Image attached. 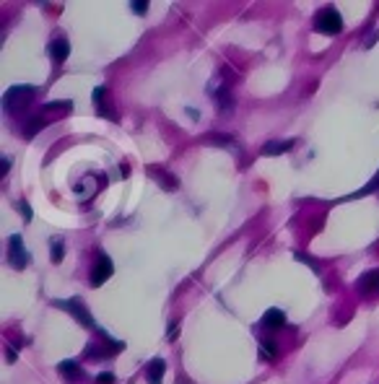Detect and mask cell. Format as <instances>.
I'll list each match as a JSON object with an SVG mask.
<instances>
[{
    "instance_id": "1",
    "label": "cell",
    "mask_w": 379,
    "mask_h": 384,
    "mask_svg": "<svg viewBox=\"0 0 379 384\" xmlns=\"http://www.w3.org/2000/svg\"><path fill=\"white\" fill-rule=\"evenodd\" d=\"M314 29L320 34H327V37H335L343 32V19H340V13L335 8H322L320 13H317V19H314Z\"/></svg>"
},
{
    "instance_id": "2",
    "label": "cell",
    "mask_w": 379,
    "mask_h": 384,
    "mask_svg": "<svg viewBox=\"0 0 379 384\" xmlns=\"http://www.w3.org/2000/svg\"><path fill=\"white\" fill-rule=\"evenodd\" d=\"M112 273H114L112 257H109L107 252H99V254H96L94 268H91V286H94V288L104 286V283H107V281L112 278Z\"/></svg>"
},
{
    "instance_id": "3",
    "label": "cell",
    "mask_w": 379,
    "mask_h": 384,
    "mask_svg": "<svg viewBox=\"0 0 379 384\" xmlns=\"http://www.w3.org/2000/svg\"><path fill=\"white\" fill-rule=\"evenodd\" d=\"M34 96V86H13V88H8L6 94H3V106L8 112H13V109H21V106Z\"/></svg>"
},
{
    "instance_id": "4",
    "label": "cell",
    "mask_w": 379,
    "mask_h": 384,
    "mask_svg": "<svg viewBox=\"0 0 379 384\" xmlns=\"http://www.w3.org/2000/svg\"><path fill=\"white\" fill-rule=\"evenodd\" d=\"M8 263L16 270H24L29 265V249H26V244L19 234H13L8 239Z\"/></svg>"
},
{
    "instance_id": "5",
    "label": "cell",
    "mask_w": 379,
    "mask_h": 384,
    "mask_svg": "<svg viewBox=\"0 0 379 384\" xmlns=\"http://www.w3.org/2000/svg\"><path fill=\"white\" fill-rule=\"evenodd\" d=\"M52 306H57V309H65V312H70L75 319L81 322V325H86V327H91V330H94V319H91V312L86 309V306H83L78 299H70V301H52Z\"/></svg>"
},
{
    "instance_id": "6",
    "label": "cell",
    "mask_w": 379,
    "mask_h": 384,
    "mask_svg": "<svg viewBox=\"0 0 379 384\" xmlns=\"http://www.w3.org/2000/svg\"><path fill=\"white\" fill-rule=\"evenodd\" d=\"M356 286H358L361 294H366V296L379 294V270H369V273H363Z\"/></svg>"
},
{
    "instance_id": "7",
    "label": "cell",
    "mask_w": 379,
    "mask_h": 384,
    "mask_svg": "<svg viewBox=\"0 0 379 384\" xmlns=\"http://www.w3.org/2000/svg\"><path fill=\"white\" fill-rule=\"evenodd\" d=\"M50 55H52V60L55 63H63V60L70 55V42L63 37V39H55L52 44H50Z\"/></svg>"
},
{
    "instance_id": "8",
    "label": "cell",
    "mask_w": 379,
    "mask_h": 384,
    "mask_svg": "<svg viewBox=\"0 0 379 384\" xmlns=\"http://www.w3.org/2000/svg\"><path fill=\"white\" fill-rule=\"evenodd\" d=\"M291 146H294V141H270L263 146V153L265 156H281V153L291 151Z\"/></svg>"
},
{
    "instance_id": "9",
    "label": "cell",
    "mask_w": 379,
    "mask_h": 384,
    "mask_svg": "<svg viewBox=\"0 0 379 384\" xmlns=\"http://www.w3.org/2000/svg\"><path fill=\"white\" fill-rule=\"evenodd\" d=\"M263 325H265V327H273V330H276V327H283V325H286V314H283L281 309H268V312L263 314Z\"/></svg>"
},
{
    "instance_id": "10",
    "label": "cell",
    "mask_w": 379,
    "mask_h": 384,
    "mask_svg": "<svg viewBox=\"0 0 379 384\" xmlns=\"http://www.w3.org/2000/svg\"><path fill=\"white\" fill-rule=\"evenodd\" d=\"M164 368H166L164 358H154V361H151V363H148V381H151V384H161Z\"/></svg>"
},
{
    "instance_id": "11",
    "label": "cell",
    "mask_w": 379,
    "mask_h": 384,
    "mask_svg": "<svg viewBox=\"0 0 379 384\" xmlns=\"http://www.w3.org/2000/svg\"><path fill=\"white\" fill-rule=\"evenodd\" d=\"M57 371L63 374V376H68L70 381L81 379V368H78V363H75V361H63V363L57 366Z\"/></svg>"
},
{
    "instance_id": "12",
    "label": "cell",
    "mask_w": 379,
    "mask_h": 384,
    "mask_svg": "<svg viewBox=\"0 0 379 384\" xmlns=\"http://www.w3.org/2000/svg\"><path fill=\"white\" fill-rule=\"evenodd\" d=\"M44 127H47V119H44V117H34V119H29V125H26V135L29 138H34L39 130H44Z\"/></svg>"
},
{
    "instance_id": "13",
    "label": "cell",
    "mask_w": 379,
    "mask_h": 384,
    "mask_svg": "<svg viewBox=\"0 0 379 384\" xmlns=\"http://www.w3.org/2000/svg\"><path fill=\"white\" fill-rule=\"evenodd\" d=\"M260 353H263L265 361H273V358L278 356V348H276V343H273V340H265V343L260 345Z\"/></svg>"
},
{
    "instance_id": "14",
    "label": "cell",
    "mask_w": 379,
    "mask_h": 384,
    "mask_svg": "<svg viewBox=\"0 0 379 384\" xmlns=\"http://www.w3.org/2000/svg\"><path fill=\"white\" fill-rule=\"evenodd\" d=\"M63 257H65V247H63V241H52V263H63Z\"/></svg>"
},
{
    "instance_id": "15",
    "label": "cell",
    "mask_w": 379,
    "mask_h": 384,
    "mask_svg": "<svg viewBox=\"0 0 379 384\" xmlns=\"http://www.w3.org/2000/svg\"><path fill=\"white\" fill-rule=\"evenodd\" d=\"M208 143H216V146H226V148H231L234 146V138H226V135H210L205 138Z\"/></svg>"
},
{
    "instance_id": "16",
    "label": "cell",
    "mask_w": 379,
    "mask_h": 384,
    "mask_svg": "<svg viewBox=\"0 0 379 384\" xmlns=\"http://www.w3.org/2000/svg\"><path fill=\"white\" fill-rule=\"evenodd\" d=\"M133 13H138V16H143V13L148 11V0H133Z\"/></svg>"
},
{
    "instance_id": "17",
    "label": "cell",
    "mask_w": 379,
    "mask_h": 384,
    "mask_svg": "<svg viewBox=\"0 0 379 384\" xmlns=\"http://www.w3.org/2000/svg\"><path fill=\"white\" fill-rule=\"evenodd\" d=\"M371 190H379V174H376V179H371L369 184H366V187H363L361 192H356V197H361V195H369Z\"/></svg>"
},
{
    "instance_id": "18",
    "label": "cell",
    "mask_w": 379,
    "mask_h": 384,
    "mask_svg": "<svg viewBox=\"0 0 379 384\" xmlns=\"http://www.w3.org/2000/svg\"><path fill=\"white\" fill-rule=\"evenodd\" d=\"M117 379H114V374H109V371H101L99 376H96V384H114Z\"/></svg>"
},
{
    "instance_id": "19",
    "label": "cell",
    "mask_w": 379,
    "mask_h": 384,
    "mask_svg": "<svg viewBox=\"0 0 379 384\" xmlns=\"http://www.w3.org/2000/svg\"><path fill=\"white\" fill-rule=\"evenodd\" d=\"M104 96H107V86H96V88H94V96H91V99H94V101L99 104Z\"/></svg>"
},
{
    "instance_id": "20",
    "label": "cell",
    "mask_w": 379,
    "mask_h": 384,
    "mask_svg": "<svg viewBox=\"0 0 379 384\" xmlns=\"http://www.w3.org/2000/svg\"><path fill=\"white\" fill-rule=\"evenodd\" d=\"M19 210L24 213V218H26V221H32V208H29L26 203H19Z\"/></svg>"
},
{
    "instance_id": "21",
    "label": "cell",
    "mask_w": 379,
    "mask_h": 384,
    "mask_svg": "<svg viewBox=\"0 0 379 384\" xmlns=\"http://www.w3.org/2000/svg\"><path fill=\"white\" fill-rule=\"evenodd\" d=\"M6 353H8V363H13V361H16V350H13V348H8Z\"/></svg>"
},
{
    "instance_id": "22",
    "label": "cell",
    "mask_w": 379,
    "mask_h": 384,
    "mask_svg": "<svg viewBox=\"0 0 379 384\" xmlns=\"http://www.w3.org/2000/svg\"><path fill=\"white\" fill-rule=\"evenodd\" d=\"M8 166H11V159H3V174H0V177L8 174Z\"/></svg>"
}]
</instances>
